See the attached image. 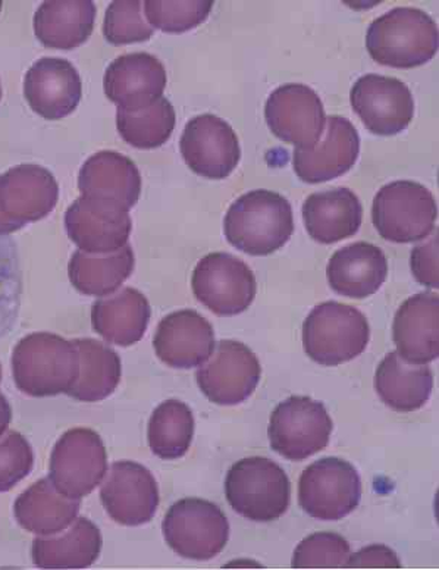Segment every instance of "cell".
<instances>
[{
    "mask_svg": "<svg viewBox=\"0 0 439 570\" xmlns=\"http://www.w3.org/2000/svg\"><path fill=\"white\" fill-rule=\"evenodd\" d=\"M223 233L231 246L247 255H272L295 233L291 204L277 191L246 193L228 209Z\"/></svg>",
    "mask_w": 439,
    "mask_h": 570,
    "instance_id": "1",
    "label": "cell"
},
{
    "mask_svg": "<svg viewBox=\"0 0 439 570\" xmlns=\"http://www.w3.org/2000/svg\"><path fill=\"white\" fill-rule=\"evenodd\" d=\"M12 374L18 390L31 397L68 394L80 375L79 348L57 334L27 335L13 348Z\"/></svg>",
    "mask_w": 439,
    "mask_h": 570,
    "instance_id": "2",
    "label": "cell"
},
{
    "mask_svg": "<svg viewBox=\"0 0 439 570\" xmlns=\"http://www.w3.org/2000/svg\"><path fill=\"white\" fill-rule=\"evenodd\" d=\"M437 22L418 8L401 7L377 18L366 35V48L381 66L410 70L438 52Z\"/></svg>",
    "mask_w": 439,
    "mask_h": 570,
    "instance_id": "3",
    "label": "cell"
},
{
    "mask_svg": "<svg viewBox=\"0 0 439 570\" xmlns=\"http://www.w3.org/2000/svg\"><path fill=\"white\" fill-rule=\"evenodd\" d=\"M226 495L242 518L272 522L290 508L291 484L286 471L271 459L247 458L228 471Z\"/></svg>",
    "mask_w": 439,
    "mask_h": 570,
    "instance_id": "4",
    "label": "cell"
},
{
    "mask_svg": "<svg viewBox=\"0 0 439 570\" xmlns=\"http://www.w3.org/2000/svg\"><path fill=\"white\" fill-rule=\"evenodd\" d=\"M369 338L366 316L345 303H320L303 324L306 355L323 366L353 361L366 351Z\"/></svg>",
    "mask_w": 439,
    "mask_h": 570,
    "instance_id": "5",
    "label": "cell"
},
{
    "mask_svg": "<svg viewBox=\"0 0 439 570\" xmlns=\"http://www.w3.org/2000/svg\"><path fill=\"white\" fill-rule=\"evenodd\" d=\"M436 197L422 184L400 179L375 196L372 223L379 236L392 243L423 240L436 228Z\"/></svg>",
    "mask_w": 439,
    "mask_h": 570,
    "instance_id": "6",
    "label": "cell"
},
{
    "mask_svg": "<svg viewBox=\"0 0 439 570\" xmlns=\"http://www.w3.org/2000/svg\"><path fill=\"white\" fill-rule=\"evenodd\" d=\"M164 541L178 556L204 562L217 558L230 538L226 513L203 499H182L164 514Z\"/></svg>",
    "mask_w": 439,
    "mask_h": 570,
    "instance_id": "7",
    "label": "cell"
},
{
    "mask_svg": "<svg viewBox=\"0 0 439 570\" xmlns=\"http://www.w3.org/2000/svg\"><path fill=\"white\" fill-rule=\"evenodd\" d=\"M107 473V449L98 432L90 428H72L54 444L49 480L66 498H87L102 484Z\"/></svg>",
    "mask_w": 439,
    "mask_h": 570,
    "instance_id": "8",
    "label": "cell"
},
{
    "mask_svg": "<svg viewBox=\"0 0 439 570\" xmlns=\"http://www.w3.org/2000/svg\"><path fill=\"white\" fill-rule=\"evenodd\" d=\"M332 434V420L327 407L306 395H292L278 404L269 422L272 450L292 462L322 452Z\"/></svg>",
    "mask_w": 439,
    "mask_h": 570,
    "instance_id": "9",
    "label": "cell"
},
{
    "mask_svg": "<svg viewBox=\"0 0 439 570\" xmlns=\"http://www.w3.org/2000/svg\"><path fill=\"white\" fill-rule=\"evenodd\" d=\"M361 480L353 464L338 458H323L301 473L299 503L319 521H341L358 509Z\"/></svg>",
    "mask_w": 439,
    "mask_h": 570,
    "instance_id": "10",
    "label": "cell"
},
{
    "mask_svg": "<svg viewBox=\"0 0 439 570\" xmlns=\"http://www.w3.org/2000/svg\"><path fill=\"white\" fill-rule=\"evenodd\" d=\"M191 287L201 305L218 316H236L251 306L258 292L253 271L230 253H210L196 265Z\"/></svg>",
    "mask_w": 439,
    "mask_h": 570,
    "instance_id": "11",
    "label": "cell"
},
{
    "mask_svg": "<svg viewBox=\"0 0 439 570\" xmlns=\"http://www.w3.org/2000/svg\"><path fill=\"white\" fill-rule=\"evenodd\" d=\"M208 361L196 372V381L210 402L219 406H236L258 387L262 366L246 344L222 340L214 344Z\"/></svg>",
    "mask_w": 439,
    "mask_h": 570,
    "instance_id": "12",
    "label": "cell"
},
{
    "mask_svg": "<svg viewBox=\"0 0 439 570\" xmlns=\"http://www.w3.org/2000/svg\"><path fill=\"white\" fill-rule=\"evenodd\" d=\"M350 102L365 127L377 136L400 135L413 121V95L399 78L366 73L355 82Z\"/></svg>",
    "mask_w": 439,
    "mask_h": 570,
    "instance_id": "13",
    "label": "cell"
},
{
    "mask_svg": "<svg viewBox=\"0 0 439 570\" xmlns=\"http://www.w3.org/2000/svg\"><path fill=\"white\" fill-rule=\"evenodd\" d=\"M180 150L187 167L209 179L230 177L241 159L237 132L230 124L212 114L199 115L187 122Z\"/></svg>",
    "mask_w": 439,
    "mask_h": 570,
    "instance_id": "14",
    "label": "cell"
},
{
    "mask_svg": "<svg viewBox=\"0 0 439 570\" xmlns=\"http://www.w3.org/2000/svg\"><path fill=\"white\" fill-rule=\"evenodd\" d=\"M100 500L109 517L120 525H144L152 521L159 508L158 482L143 464L116 462L100 487Z\"/></svg>",
    "mask_w": 439,
    "mask_h": 570,
    "instance_id": "15",
    "label": "cell"
},
{
    "mask_svg": "<svg viewBox=\"0 0 439 570\" xmlns=\"http://www.w3.org/2000/svg\"><path fill=\"white\" fill-rule=\"evenodd\" d=\"M265 118L273 136L297 147L317 145L327 126L322 100L305 85H283L273 90Z\"/></svg>",
    "mask_w": 439,
    "mask_h": 570,
    "instance_id": "16",
    "label": "cell"
},
{
    "mask_svg": "<svg viewBox=\"0 0 439 570\" xmlns=\"http://www.w3.org/2000/svg\"><path fill=\"white\" fill-rule=\"evenodd\" d=\"M360 154V137L349 119L332 115L317 145L296 147L292 165L301 181L319 184L345 176Z\"/></svg>",
    "mask_w": 439,
    "mask_h": 570,
    "instance_id": "17",
    "label": "cell"
},
{
    "mask_svg": "<svg viewBox=\"0 0 439 570\" xmlns=\"http://www.w3.org/2000/svg\"><path fill=\"white\" fill-rule=\"evenodd\" d=\"M66 228L81 252L104 255L127 246L132 220L121 206L80 196L67 209Z\"/></svg>",
    "mask_w": 439,
    "mask_h": 570,
    "instance_id": "18",
    "label": "cell"
},
{
    "mask_svg": "<svg viewBox=\"0 0 439 570\" xmlns=\"http://www.w3.org/2000/svg\"><path fill=\"white\" fill-rule=\"evenodd\" d=\"M168 77L153 55L137 52L117 58L104 72V95L118 109L139 110L162 98Z\"/></svg>",
    "mask_w": 439,
    "mask_h": 570,
    "instance_id": "19",
    "label": "cell"
},
{
    "mask_svg": "<svg viewBox=\"0 0 439 570\" xmlns=\"http://www.w3.org/2000/svg\"><path fill=\"white\" fill-rule=\"evenodd\" d=\"M58 199L57 179L40 165H18L0 176V214L22 227L46 218Z\"/></svg>",
    "mask_w": 439,
    "mask_h": 570,
    "instance_id": "20",
    "label": "cell"
},
{
    "mask_svg": "<svg viewBox=\"0 0 439 570\" xmlns=\"http://www.w3.org/2000/svg\"><path fill=\"white\" fill-rule=\"evenodd\" d=\"M157 356L173 370H191L208 362L214 348V331L199 312H172L159 322L153 338Z\"/></svg>",
    "mask_w": 439,
    "mask_h": 570,
    "instance_id": "21",
    "label": "cell"
},
{
    "mask_svg": "<svg viewBox=\"0 0 439 570\" xmlns=\"http://www.w3.org/2000/svg\"><path fill=\"white\" fill-rule=\"evenodd\" d=\"M24 96L30 108L49 121L74 112L82 96L79 71L67 59L41 58L26 73Z\"/></svg>",
    "mask_w": 439,
    "mask_h": 570,
    "instance_id": "22",
    "label": "cell"
},
{
    "mask_svg": "<svg viewBox=\"0 0 439 570\" xmlns=\"http://www.w3.org/2000/svg\"><path fill=\"white\" fill-rule=\"evenodd\" d=\"M79 188L81 196L130 210L140 199L141 176L137 165L126 155L102 150L82 165Z\"/></svg>",
    "mask_w": 439,
    "mask_h": 570,
    "instance_id": "23",
    "label": "cell"
},
{
    "mask_svg": "<svg viewBox=\"0 0 439 570\" xmlns=\"http://www.w3.org/2000/svg\"><path fill=\"white\" fill-rule=\"evenodd\" d=\"M439 297L436 293H419L407 298L395 318L397 353L416 365H428L439 356Z\"/></svg>",
    "mask_w": 439,
    "mask_h": 570,
    "instance_id": "24",
    "label": "cell"
},
{
    "mask_svg": "<svg viewBox=\"0 0 439 570\" xmlns=\"http://www.w3.org/2000/svg\"><path fill=\"white\" fill-rule=\"evenodd\" d=\"M301 214L306 232L315 242L333 245L358 234L363 220V206L353 190L337 187L310 195Z\"/></svg>",
    "mask_w": 439,
    "mask_h": 570,
    "instance_id": "25",
    "label": "cell"
},
{
    "mask_svg": "<svg viewBox=\"0 0 439 570\" xmlns=\"http://www.w3.org/2000/svg\"><path fill=\"white\" fill-rule=\"evenodd\" d=\"M387 275L386 253L366 242L353 243L333 253L327 268L333 292L358 301L377 293Z\"/></svg>",
    "mask_w": 439,
    "mask_h": 570,
    "instance_id": "26",
    "label": "cell"
},
{
    "mask_svg": "<svg viewBox=\"0 0 439 570\" xmlns=\"http://www.w3.org/2000/svg\"><path fill=\"white\" fill-rule=\"evenodd\" d=\"M152 309L143 293L126 287L99 298L91 306V325L108 343L130 347L139 343L148 330Z\"/></svg>",
    "mask_w": 439,
    "mask_h": 570,
    "instance_id": "27",
    "label": "cell"
},
{
    "mask_svg": "<svg viewBox=\"0 0 439 570\" xmlns=\"http://www.w3.org/2000/svg\"><path fill=\"white\" fill-rule=\"evenodd\" d=\"M102 544L99 528L79 518L67 532L34 538L31 558L40 569H86L99 559Z\"/></svg>",
    "mask_w": 439,
    "mask_h": 570,
    "instance_id": "28",
    "label": "cell"
},
{
    "mask_svg": "<svg viewBox=\"0 0 439 570\" xmlns=\"http://www.w3.org/2000/svg\"><path fill=\"white\" fill-rule=\"evenodd\" d=\"M80 508V499L66 498L49 478H43L17 499L13 514L22 530L48 537L67 531L79 517Z\"/></svg>",
    "mask_w": 439,
    "mask_h": 570,
    "instance_id": "29",
    "label": "cell"
},
{
    "mask_svg": "<svg viewBox=\"0 0 439 570\" xmlns=\"http://www.w3.org/2000/svg\"><path fill=\"white\" fill-rule=\"evenodd\" d=\"M375 389L392 411L415 412L431 397L433 374L428 365H416L405 361L399 353L390 352L375 374Z\"/></svg>",
    "mask_w": 439,
    "mask_h": 570,
    "instance_id": "30",
    "label": "cell"
},
{
    "mask_svg": "<svg viewBox=\"0 0 439 570\" xmlns=\"http://www.w3.org/2000/svg\"><path fill=\"white\" fill-rule=\"evenodd\" d=\"M96 12L98 9L90 0L41 3L34 16L36 37L49 49L79 48L93 33Z\"/></svg>",
    "mask_w": 439,
    "mask_h": 570,
    "instance_id": "31",
    "label": "cell"
},
{
    "mask_svg": "<svg viewBox=\"0 0 439 570\" xmlns=\"http://www.w3.org/2000/svg\"><path fill=\"white\" fill-rule=\"evenodd\" d=\"M134 265V252L130 245L104 255L77 250L68 265V277L77 292L86 296L107 297L131 277Z\"/></svg>",
    "mask_w": 439,
    "mask_h": 570,
    "instance_id": "32",
    "label": "cell"
},
{
    "mask_svg": "<svg viewBox=\"0 0 439 570\" xmlns=\"http://www.w3.org/2000/svg\"><path fill=\"white\" fill-rule=\"evenodd\" d=\"M80 353V375L68 395L84 403H96L116 392L121 381V358L98 340H72Z\"/></svg>",
    "mask_w": 439,
    "mask_h": 570,
    "instance_id": "33",
    "label": "cell"
},
{
    "mask_svg": "<svg viewBox=\"0 0 439 570\" xmlns=\"http://www.w3.org/2000/svg\"><path fill=\"white\" fill-rule=\"evenodd\" d=\"M194 416L180 400L160 403L148 426V441L153 454L163 461H176L190 450L194 436Z\"/></svg>",
    "mask_w": 439,
    "mask_h": 570,
    "instance_id": "34",
    "label": "cell"
},
{
    "mask_svg": "<svg viewBox=\"0 0 439 570\" xmlns=\"http://www.w3.org/2000/svg\"><path fill=\"white\" fill-rule=\"evenodd\" d=\"M176 109L167 98L139 110L118 109L117 127L123 140L137 149H157L171 139Z\"/></svg>",
    "mask_w": 439,
    "mask_h": 570,
    "instance_id": "35",
    "label": "cell"
},
{
    "mask_svg": "<svg viewBox=\"0 0 439 570\" xmlns=\"http://www.w3.org/2000/svg\"><path fill=\"white\" fill-rule=\"evenodd\" d=\"M22 271L16 242L0 236V340L13 330L20 315Z\"/></svg>",
    "mask_w": 439,
    "mask_h": 570,
    "instance_id": "36",
    "label": "cell"
},
{
    "mask_svg": "<svg viewBox=\"0 0 439 570\" xmlns=\"http://www.w3.org/2000/svg\"><path fill=\"white\" fill-rule=\"evenodd\" d=\"M149 24L163 33L181 35L203 24L213 8V0H187V2H143Z\"/></svg>",
    "mask_w": 439,
    "mask_h": 570,
    "instance_id": "37",
    "label": "cell"
},
{
    "mask_svg": "<svg viewBox=\"0 0 439 570\" xmlns=\"http://www.w3.org/2000/svg\"><path fill=\"white\" fill-rule=\"evenodd\" d=\"M153 31V27L143 18V3L137 0H117L109 4L103 22V35L109 43H141L152 39Z\"/></svg>",
    "mask_w": 439,
    "mask_h": 570,
    "instance_id": "38",
    "label": "cell"
},
{
    "mask_svg": "<svg viewBox=\"0 0 439 570\" xmlns=\"http://www.w3.org/2000/svg\"><path fill=\"white\" fill-rule=\"evenodd\" d=\"M351 549L349 541L336 532H317L297 546L291 567L296 569L347 568Z\"/></svg>",
    "mask_w": 439,
    "mask_h": 570,
    "instance_id": "39",
    "label": "cell"
},
{
    "mask_svg": "<svg viewBox=\"0 0 439 570\" xmlns=\"http://www.w3.org/2000/svg\"><path fill=\"white\" fill-rule=\"evenodd\" d=\"M33 466V449L24 435L9 431L0 439V493L12 490L29 475Z\"/></svg>",
    "mask_w": 439,
    "mask_h": 570,
    "instance_id": "40",
    "label": "cell"
},
{
    "mask_svg": "<svg viewBox=\"0 0 439 570\" xmlns=\"http://www.w3.org/2000/svg\"><path fill=\"white\" fill-rule=\"evenodd\" d=\"M411 271L415 278L429 288H438V232L427 243L411 252Z\"/></svg>",
    "mask_w": 439,
    "mask_h": 570,
    "instance_id": "41",
    "label": "cell"
},
{
    "mask_svg": "<svg viewBox=\"0 0 439 570\" xmlns=\"http://www.w3.org/2000/svg\"><path fill=\"white\" fill-rule=\"evenodd\" d=\"M347 568H401L399 556L383 544L365 547L356 554H350Z\"/></svg>",
    "mask_w": 439,
    "mask_h": 570,
    "instance_id": "42",
    "label": "cell"
},
{
    "mask_svg": "<svg viewBox=\"0 0 439 570\" xmlns=\"http://www.w3.org/2000/svg\"><path fill=\"white\" fill-rule=\"evenodd\" d=\"M0 383H2V366H0ZM12 421V409L9 406L7 397L0 393V436L7 432Z\"/></svg>",
    "mask_w": 439,
    "mask_h": 570,
    "instance_id": "43",
    "label": "cell"
},
{
    "mask_svg": "<svg viewBox=\"0 0 439 570\" xmlns=\"http://www.w3.org/2000/svg\"><path fill=\"white\" fill-rule=\"evenodd\" d=\"M21 228L22 225L13 223V220L0 214V236H9V234L17 233Z\"/></svg>",
    "mask_w": 439,
    "mask_h": 570,
    "instance_id": "44",
    "label": "cell"
},
{
    "mask_svg": "<svg viewBox=\"0 0 439 570\" xmlns=\"http://www.w3.org/2000/svg\"><path fill=\"white\" fill-rule=\"evenodd\" d=\"M0 100H2V86H0Z\"/></svg>",
    "mask_w": 439,
    "mask_h": 570,
    "instance_id": "45",
    "label": "cell"
},
{
    "mask_svg": "<svg viewBox=\"0 0 439 570\" xmlns=\"http://www.w3.org/2000/svg\"><path fill=\"white\" fill-rule=\"evenodd\" d=\"M2 4H3V2H2V0H0V11H2Z\"/></svg>",
    "mask_w": 439,
    "mask_h": 570,
    "instance_id": "46",
    "label": "cell"
}]
</instances>
